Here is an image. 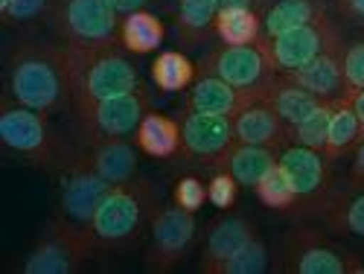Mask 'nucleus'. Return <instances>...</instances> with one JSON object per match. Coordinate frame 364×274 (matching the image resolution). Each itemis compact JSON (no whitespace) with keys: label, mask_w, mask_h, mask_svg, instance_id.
<instances>
[{"label":"nucleus","mask_w":364,"mask_h":274,"mask_svg":"<svg viewBox=\"0 0 364 274\" xmlns=\"http://www.w3.org/2000/svg\"><path fill=\"white\" fill-rule=\"evenodd\" d=\"M259 236L257 225L245 216V213H222L216 222H210L207 236H204V251H201V271L210 274V268L233 257L242 246Z\"/></svg>","instance_id":"nucleus-17"},{"label":"nucleus","mask_w":364,"mask_h":274,"mask_svg":"<svg viewBox=\"0 0 364 274\" xmlns=\"http://www.w3.org/2000/svg\"><path fill=\"white\" fill-rule=\"evenodd\" d=\"M53 29L65 44H119V15L108 0H53Z\"/></svg>","instance_id":"nucleus-8"},{"label":"nucleus","mask_w":364,"mask_h":274,"mask_svg":"<svg viewBox=\"0 0 364 274\" xmlns=\"http://www.w3.org/2000/svg\"><path fill=\"white\" fill-rule=\"evenodd\" d=\"M364 140V123L358 114L353 111L350 100H336L332 102V117H329V129H326V146L323 155L329 161H338Z\"/></svg>","instance_id":"nucleus-24"},{"label":"nucleus","mask_w":364,"mask_h":274,"mask_svg":"<svg viewBox=\"0 0 364 274\" xmlns=\"http://www.w3.org/2000/svg\"><path fill=\"white\" fill-rule=\"evenodd\" d=\"M219 12H228V9H262V0H216Z\"/></svg>","instance_id":"nucleus-40"},{"label":"nucleus","mask_w":364,"mask_h":274,"mask_svg":"<svg viewBox=\"0 0 364 274\" xmlns=\"http://www.w3.org/2000/svg\"><path fill=\"white\" fill-rule=\"evenodd\" d=\"M277 158H280V152L271 149V146H251V143H239L236 140L228 149V155L222 158L219 169L230 172L239 187H251L254 190L259 181L277 167Z\"/></svg>","instance_id":"nucleus-21"},{"label":"nucleus","mask_w":364,"mask_h":274,"mask_svg":"<svg viewBox=\"0 0 364 274\" xmlns=\"http://www.w3.org/2000/svg\"><path fill=\"white\" fill-rule=\"evenodd\" d=\"M262 271H268V246L259 236H254L248 246H242L225 263L210 268V274H262Z\"/></svg>","instance_id":"nucleus-30"},{"label":"nucleus","mask_w":364,"mask_h":274,"mask_svg":"<svg viewBox=\"0 0 364 274\" xmlns=\"http://www.w3.org/2000/svg\"><path fill=\"white\" fill-rule=\"evenodd\" d=\"M201 73H213L233 85L242 94H248L254 100H262V94L277 82L280 70L271 62V56L262 44H222L213 53H207L201 62Z\"/></svg>","instance_id":"nucleus-6"},{"label":"nucleus","mask_w":364,"mask_h":274,"mask_svg":"<svg viewBox=\"0 0 364 274\" xmlns=\"http://www.w3.org/2000/svg\"><path fill=\"white\" fill-rule=\"evenodd\" d=\"M332 164L336 161H329L318 149L294 146V143H286L280 149L277 167L283 169L289 187L294 193V204L283 213V216L297 222L315 201H321L332 187H336V169H332Z\"/></svg>","instance_id":"nucleus-9"},{"label":"nucleus","mask_w":364,"mask_h":274,"mask_svg":"<svg viewBox=\"0 0 364 274\" xmlns=\"http://www.w3.org/2000/svg\"><path fill=\"white\" fill-rule=\"evenodd\" d=\"M262 38H274L289 33L294 26H303L321 15H326L323 0H274L262 12Z\"/></svg>","instance_id":"nucleus-23"},{"label":"nucleus","mask_w":364,"mask_h":274,"mask_svg":"<svg viewBox=\"0 0 364 274\" xmlns=\"http://www.w3.org/2000/svg\"><path fill=\"white\" fill-rule=\"evenodd\" d=\"M196 65L190 62V58L181 53V50H164L155 65H151V79H155V85L161 90H166V94H178V90H187L196 79Z\"/></svg>","instance_id":"nucleus-28"},{"label":"nucleus","mask_w":364,"mask_h":274,"mask_svg":"<svg viewBox=\"0 0 364 274\" xmlns=\"http://www.w3.org/2000/svg\"><path fill=\"white\" fill-rule=\"evenodd\" d=\"M341 70H344V97L350 100L353 94H358V90L364 88V38L344 44Z\"/></svg>","instance_id":"nucleus-33"},{"label":"nucleus","mask_w":364,"mask_h":274,"mask_svg":"<svg viewBox=\"0 0 364 274\" xmlns=\"http://www.w3.org/2000/svg\"><path fill=\"white\" fill-rule=\"evenodd\" d=\"M350 181L364 187V140L353 149V164H350Z\"/></svg>","instance_id":"nucleus-38"},{"label":"nucleus","mask_w":364,"mask_h":274,"mask_svg":"<svg viewBox=\"0 0 364 274\" xmlns=\"http://www.w3.org/2000/svg\"><path fill=\"white\" fill-rule=\"evenodd\" d=\"M172 201L178 207H184V210H201L210 199H207V184H201V181L196 175H184V178H178L175 181V190H172Z\"/></svg>","instance_id":"nucleus-34"},{"label":"nucleus","mask_w":364,"mask_h":274,"mask_svg":"<svg viewBox=\"0 0 364 274\" xmlns=\"http://www.w3.org/2000/svg\"><path fill=\"white\" fill-rule=\"evenodd\" d=\"M277 257V268L286 274H364L361 257L312 222H297L283 233Z\"/></svg>","instance_id":"nucleus-5"},{"label":"nucleus","mask_w":364,"mask_h":274,"mask_svg":"<svg viewBox=\"0 0 364 274\" xmlns=\"http://www.w3.org/2000/svg\"><path fill=\"white\" fill-rule=\"evenodd\" d=\"M158 190L149 178L137 175L126 184H117L108 190L102 204L94 213L90 233L100 251H123L149 231L151 216L158 213Z\"/></svg>","instance_id":"nucleus-3"},{"label":"nucleus","mask_w":364,"mask_h":274,"mask_svg":"<svg viewBox=\"0 0 364 274\" xmlns=\"http://www.w3.org/2000/svg\"><path fill=\"white\" fill-rule=\"evenodd\" d=\"M233 143V117L204 111H184L181 117V152L201 167H210L216 172Z\"/></svg>","instance_id":"nucleus-14"},{"label":"nucleus","mask_w":364,"mask_h":274,"mask_svg":"<svg viewBox=\"0 0 364 274\" xmlns=\"http://www.w3.org/2000/svg\"><path fill=\"white\" fill-rule=\"evenodd\" d=\"M47 117L50 114L4 100L0 105V140L9 152L21 155L33 167L62 172L76 158V149L65 143V137L53 129Z\"/></svg>","instance_id":"nucleus-4"},{"label":"nucleus","mask_w":364,"mask_h":274,"mask_svg":"<svg viewBox=\"0 0 364 274\" xmlns=\"http://www.w3.org/2000/svg\"><path fill=\"white\" fill-rule=\"evenodd\" d=\"M97 251L100 248L94 242V233L58 216L47 228V233L38 239V246L23 260V271L26 274H73Z\"/></svg>","instance_id":"nucleus-10"},{"label":"nucleus","mask_w":364,"mask_h":274,"mask_svg":"<svg viewBox=\"0 0 364 274\" xmlns=\"http://www.w3.org/2000/svg\"><path fill=\"white\" fill-rule=\"evenodd\" d=\"M6 100L55 114L70 102L65 47L47 41H23L6 58Z\"/></svg>","instance_id":"nucleus-1"},{"label":"nucleus","mask_w":364,"mask_h":274,"mask_svg":"<svg viewBox=\"0 0 364 274\" xmlns=\"http://www.w3.org/2000/svg\"><path fill=\"white\" fill-rule=\"evenodd\" d=\"M233 135L239 143L283 149L289 143V126L265 100H254L233 117Z\"/></svg>","instance_id":"nucleus-19"},{"label":"nucleus","mask_w":364,"mask_h":274,"mask_svg":"<svg viewBox=\"0 0 364 274\" xmlns=\"http://www.w3.org/2000/svg\"><path fill=\"white\" fill-rule=\"evenodd\" d=\"M336 9L347 23L364 26V0H336Z\"/></svg>","instance_id":"nucleus-37"},{"label":"nucleus","mask_w":364,"mask_h":274,"mask_svg":"<svg viewBox=\"0 0 364 274\" xmlns=\"http://www.w3.org/2000/svg\"><path fill=\"white\" fill-rule=\"evenodd\" d=\"M50 6H53V0H4L0 4V15H4L6 23H26L50 12Z\"/></svg>","instance_id":"nucleus-35"},{"label":"nucleus","mask_w":364,"mask_h":274,"mask_svg":"<svg viewBox=\"0 0 364 274\" xmlns=\"http://www.w3.org/2000/svg\"><path fill=\"white\" fill-rule=\"evenodd\" d=\"M271 62L277 65L280 73H289V70H297L303 68L306 62H312V58L323 56V53H338L344 50V36L338 23L326 15L303 23V26H294L289 29V33H280L274 38H262Z\"/></svg>","instance_id":"nucleus-11"},{"label":"nucleus","mask_w":364,"mask_h":274,"mask_svg":"<svg viewBox=\"0 0 364 274\" xmlns=\"http://www.w3.org/2000/svg\"><path fill=\"white\" fill-rule=\"evenodd\" d=\"M254 193H257V199H259L268 210H277V213H286V210L294 204V193H291V187H289V181H286V175H283L280 167L271 169V172L259 181V184L254 187Z\"/></svg>","instance_id":"nucleus-32"},{"label":"nucleus","mask_w":364,"mask_h":274,"mask_svg":"<svg viewBox=\"0 0 364 274\" xmlns=\"http://www.w3.org/2000/svg\"><path fill=\"white\" fill-rule=\"evenodd\" d=\"M85 152L87 164L94 167L108 184H126L137 178L140 164V146L129 137H105V140H90L79 146Z\"/></svg>","instance_id":"nucleus-16"},{"label":"nucleus","mask_w":364,"mask_h":274,"mask_svg":"<svg viewBox=\"0 0 364 274\" xmlns=\"http://www.w3.org/2000/svg\"><path fill=\"white\" fill-rule=\"evenodd\" d=\"M134 143L149 158H172L181 152V123L158 111H149L134 132Z\"/></svg>","instance_id":"nucleus-25"},{"label":"nucleus","mask_w":364,"mask_h":274,"mask_svg":"<svg viewBox=\"0 0 364 274\" xmlns=\"http://www.w3.org/2000/svg\"><path fill=\"white\" fill-rule=\"evenodd\" d=\"M164 23L158 15H151L146 9L123 15L119 23V47L129 53H155L164 44Z\"/></svg>","instance_id":"nucleus-27"},{"label":"nucleus","mask_w":364,"mask_h":274,"mask_svg":"<svg viewBox=\"0 0 364 274\" xmlns=\"http://www.w3.org/2000/svg\"><path fill=\"white\" fill-rule=\"evenodd\" d=\"M198 222L196 213L172 204H161L149 225V248H146V265L151 271H172L187 260L190 248L196 246Z\"/></svg>","instance_id":"nucleus-12"},{"label":"nucleus","mask_w":364,"mask_h":274,"mask_svg":"<svg viewBox=\"0 0 364 274\" xmlns=\"http://www.w3.org/2000/svg\"><path fill=\"white\" fill-rule=\"evenodd\" d=\"M216 18H219L216 0H178L175 23H178L181 41L198 44L210 38L216 33Z\"/></svg>","instance_id":"nucleus-26"},{"label":"nucleus","mask_w":364,"mask_h":274,"mask_svg":"<svg viewBox=\"0 0 364 274\" xmlns=\"http://www.w3.org/2000/svg\"><path fill=\"white\" fill-rule=\"evenodd\" d=\"M350 105H353V111L358 114V120L364 123V88L358 90V94H353V97H350Z\"/></svg>","instance_id":"nucleus-41"},{"label":"nucleus","mask_w":364,"mask_h":274,"mask_svg":"<svg viewBox=\"0 0 364 274\" xmlns=\"http://www.w3.org/2000/svg\"><path fill=\"white\" fill-rule=\"evenodd\" d=\"M62 175V193H58V216L68 219L76 228H90L94 222V213L102 204V199L108 196V190L114 184L87 164L85 152L76 149V158L58 172Z\"/></svg>","instance_id":"nucleus-13"},{"label":"nucleus","mask_w":364,"mask_h":274,"mask_svg":"<svg viewBox=\"0 0 364 274\" xmlns=\"http://www.w3.org/2000/svg\"><path fill=\"white\" fill-rule=\"evenodd\" d=\"M262 100L280 114V120H283L286 126L303 123V120H306L312 111H318L323 105L321 97L309 94L306 88H300V85H294V82H289L283 76H277V82L265 90Z\"/></svg>","instance_id":"nucleus-22"},{"label":"nucleus","mask_w":364,"mask_h":274,"mask_svg":"<svg viewBox=\"0 0 364 274\" xmlns=\"http://www.w3.org/2000/svg\"><path fill=\"white\" fill-rule=\"evenodd\" d=\"M222 44H257L262 38V15L257 9H228L216 18Z\"/></svg>","instance_id":"nucleus-29"},{"label":"nucleus","mask_w":364,"mask_h":274,"mask_svg":"<svg viewBox=\"0 0 364 274\" xmlns=\"http://www.w3.org/2000/svg\"><path fill=\"white\" fill-rule=\"evenodd\" d=\"M297 222H312L338 236H361L364 239V187L336 184L321 201H315Z\"/></svg>","instance_id":"nucleus-15"},{"label":"nucleus","mask_w":364,"mask_h":274,"mask_svg":"<svg viewBox=\"0 0 364 274\" xmlns=\"http://www.w3.org/2000/svg\"><path fill=\"white\" fill-rule=\"evenodd\" d=\"M329 117H332V102H323L318 111H312L306 120H303V123L289 126V143L323 152V146H326V129H329Z\"/></svg>","instance_id":"nucleus-31"},{"label":"nucleus","mask_w":364,"mask_h":274,"mask_svg":"<svg viewBox=\"0 0 364 274\" xmlns=\"http://www.w3.org/2000/svg\"><path fill=\"white\" fill-rule=\"evenodd\" d=\"M283 79L306 88L309 94L321 97L323 102H336V100H347L344 97V70H341V50L338 53H323L312 62H306L297 70L280 73Z\"/></svg>","instance_id":"nucleus-20"},{"label":"nucleus","mask_w":364,"mask_h":274,"mask_svg":"<svg viewBox=\"0 0 364 274\" xmlns=\"http://www.w3.org/2000/svg\"><path fill=\"white\" fill-rule=\"evenodd\" d=\"M248 102H254V97L242 94L233 85H228L225 79L213 76V73H196L193 85L184 94V111H204V114H222V117H236Z\"/></svg>","instance_id":"nucleus-18"},{"label":"nucleus","mask_w":364,"mask_h":274,"mask_svg":"<svg viewBox=\"0 0 364 274\" xmlns=\"http://www.w3.org/2000/svg\"><path fill=\"white\" fill-rule=\"evenodd\" d=\"M149 94L146 88L132 90L123 97H108L94 102H76L73 120L82 143L105 140V137H134L140 120L149 114Z\"/></svg>","instance_id":"nucleus-7"},{"label":"nucleus","mask_w":364,"mask_h":274,"mask_svg":"<svg viewBox=\"0 0 364 274\" xmlns=\"http://www.w3.org/2000/svg\"><path fill=\"white\" fill-rule=\"evenodd\" d=\"M108 4L119 12V15H132V12H140V9H146L151 0H108Z\"/></svg>","instance_id":"nucleus-39"},{"label":"nucleus","mask_w":364,"mask_h":274,"mask_svg":"<svg viewBox=\"0 0 364 274\" xmlns=\"http://www.w3.org/2000/svg\"><path fill=\"white\" fill-rule=\"evenodd\" d=\"M236 196H239V184H236V178L225 169H216L213 178H210V184H207V199L213 207L219 210H230L236 204Z\"/></svg>","instance_id":"nucleus-36"},{"label":"nucleus","mask_w":364,"mask_h":274,"mask_svg":"<svg viewBox=\"0 0 364 274\" xmlns=\"http://www.w3.org/2000/svg\"><path fill=\"white\" fill-rule=\"evenodd\" d=\"M70 105L140 90V73L119 44H65Z\"/></svg>","instance_id":"nucleus-2"}]
</instances>
